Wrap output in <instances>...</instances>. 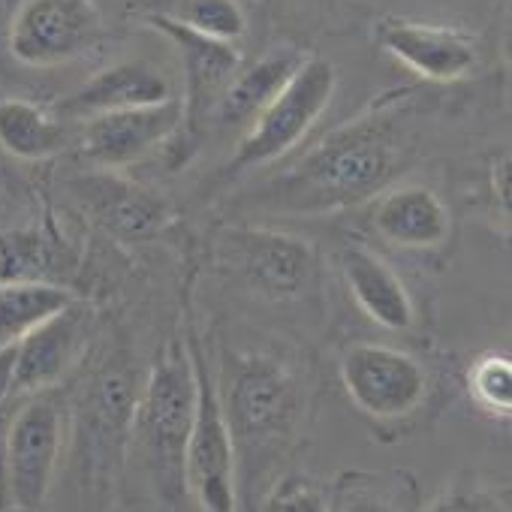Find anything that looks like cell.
Listing matches in <instances>:
<instances>
[{
	"mask_svg": "<svg viewBox=\"0 0 512 512\" xmlns=\"http://www.w3.org/2000/svg\"><path fill=\"white\" fill-rule=\"evenodd\" d=\"M398 163L389 118H362L323 139L278 184L272 199L284 211H332L380 193Z\"/></svg>",
	"mask_w": 512,
	"mask_h": 512,
	"instance_id": "6da1fadb",
	"label": "cell"
},
{
	"mask_svg": "<svg viewBox=\"0 0 512 512\" xmlns=\"http://www.w3.org/2000/svg\"><path fill=\"white\" fill-rule=\"evenodd\" d=\"M196 380L190 353L172 344L151 368L145 392L133 407V425L139 449L154 473L157 488L175 497L187 488L184 482V452L193 422Z\"/></svg>",
	"mask_w": 512,
	"mask_h": 512,
	"instance_id": "7a4b0ae2",
	"label": "cell"
},
{
	"mask_svg": "<svg viewBox=\"0 0 512 512\" xmlns=\"http://www.w3.org/2000/svg\"><path fill=\"white\" fill-rule=\"evenodd\" d=\"M335 91L338 70L326 58H305L278 97L250 121L226 172L266 166L290 154L326 115Z\"/></svg>",
	"mask_w": 512,
	"mask_h": 512,
	"instance_id": "3957f363",
	"label": "cell"
},
{
	"mask_svg": "<svg viewBox=\"0 0 512 512\" xmlns=\"http://www.w3.org/2000/svg\"><path fill=\"white\" fill-rule=\"evenodd\" d=\"M196 404L184 452V482L205 512H235V437L199 344L187 347Z\"/></svg>",
	"mask_w": 512,
	"mask_h": 512,
	"instance_id": "277c9868",
	"label": "cell"
},
{
	"mask_svg": "<svg viewBox=\"0 0 512 512\" xmlns=\"http://www.w3.org/2000/svg\"><path fill=\"white\" fill-rule=\"evenodd\" d=\"M103 37L97 0H22L10 19L7 46L25 67H61L91 52Z\"/></svg>",
	"mask_w": 512,
	"mask_h": 512,
	"instance_id": "5b68a950",
	"label": "cell"
},
{
	"mask_svg": "<svg viewBox=\"0 0 512 512\" xmlns=\"http://www.w3.org/2000/svg\"><path fill=\"white\" fill-rule=\"evenodd\" d=\"M145 25L154 28L160 37H166L181 55L187 97L181 100L184 121L175 136H181V148H184L181 154L190 157L208 127V121L214 118V109H217L226 85L241 70V52L235 49V43H223V40L196 34L193 28H187L169 16H160V13H148Z\"/></svg>",
	"mask_w": 512,
	"mask_h": 512,
	"instance_id": "8992f818",
	"label": "cell"
},
{
	"mask_svg": "<svg viewBox=\"0 0 512 512\" xmlns=\"http://www.w3.org/2000/svg\"><path fill=\"white\" fill-rule=\"evenodd\" d=\"M64 416L55 398L37 392L16 413L4 443V479L16 509H40L61 452Z\"/></svg>",
	"mask_w": 512,
	"mask_h": 512,
	"instance_id": "52a82bcc",
	"label": "cell"
},
{
	"mask_svg": "<svg viewBox=\"0 0 512 512\" xmlns=\"http://www.w3.org/2000/svg\"><path fill=\"white\" fill-rule=\"evenodd\" d=\"M299 419V386L293 374L266 356L241 362L229 389V428L247 446L281 443Z\"/></svg>",
	"mask_w": 512,
	"mask_h": 512,
	"instance_id": "ba28073f",
	"label": "cell"
},
{
	"mask_svg": "<svg viewBox=\"0 0 512 512\" xmlns=\"http://www.w3.org/2000/svg\"><path fill=\"white\" fill-rule=\"evenodd\" d=\"M341 380L350 401L371 419H404L428 392L425 368L404 350L356 344L341 359Z\"/></svg>",
	"mask_w": 512,
	"mask_h": 512,
	"instance_id": "9c48e42d",
	"label": "cell"
},
{
	"mask_svg": "<svg viewBox=\"0 0 512 512\" xmlns=\"http://www.w3.org/2000/svg\"><path fill=\"white\" fill-rule=\"evenodd\" d=\"M181 121H184V109L178 97L151 106L118 109L88 118L82 145L97 166L121 169L142 160L163 142H169L181 130Z\"/></svg>",
	"mask_w": 512,
	"mask_h": 512,
	"instance_id": "30bf717a",
	"label": "cell"
},
{
	"mask_svg": "<svg viewBox=\"0 0 512 512\" xmlns=\"http://www.w3.org/2000/svg\"><path fill=\"white\" fill-rule=\"evenodd\" d=\"M377 43L386 55L428 82H458L473 73L479 58L470 34L413 19H383L377 25Z\"/></svg>",
	"mask_w": 512,
	"mask_h": 512,
	"instance_id": "8fae6325",
	"label": "cell"
},
{
	"mask_svg": "<svg viewBox=\"0 0 512 512\" xmlns=\"http://www.w3.org/2000/svg\"><path fill=\"white\" fill-rule=\"evenodd\" d=\"M235 263L244 278L266 296H299L314 275V247L290 232L278 229H235Z\"/></svg>",
	"mask_w": 512,
	"mask_h": 512,
	"instance_id": "7c38bea8",
	"label": "cell"
},
{
	"mask_svg": "<svg viewBox=\"0 0 512 512\" xmlns=\"http://www.w3.org/2000/svg\"><path fill=\"white\" fill-rule=\"evenodd\" d=\"M82 347V311L76 302L61 314L49 317L31 335H25L10 350V380L7 395H37L55 386Z\"/></svg>",
	"mask_w": 512,
	"mask_h": 512,
	"instance_id": "4fadbf2b",
	"label": "cell"
},
{
	"mask_svg": "<svg viewBox=\"0 0 512 512\" xmlns=\"http://www.w3.org/2000/svg\"><path fill=\"white\" fill-rule=\"evenodd\" d=\"M169 97H172V85L154 64L121 61V64L100 70L73 94H67L55 106V115L67 121H88V118L118 112V109L163 103Z\"/></svg>",
	"mask_w": 512,
	"mask_h": 512,
	"instance_id": "5bb4252c",
	"label": "cell"
},
{
	"mask_svg": "<svg viewBox=\"0 0 512 512\" xmlns=\"http://www.w3.org/2000/svg\"><path fill=\"white\" fill-rule=\"evenodd\" d=\"M371 223L380 238L404 250H434L452 229L446 202L422 184H398L380 193Z\"/></svg>",
	"mask_w": 512,
	"mask_h": 512,
	"instance_id": "9a60e30c",
	"label": "cell"
},
{
	"mask_svg": "<svg viewBox=\"0 0 512 512\" xmlns=\"http://www.w3.org/2000/svg\"><path fill=\"white\" fill-rule=\"evenodd\" d=\"M341 272L356 299V305L383 329L404 332L413 326V299L392 266L362 244L341 250Z\"/></svg>",
	"mask_w": 512,
	"mask_h": 512,
	"instance_id": "2e32d148",
	"label": "cell"
},
{
	"mask_svg": "<svg viewBox=\"0 0 512 512\" xmlns=\"http://www.w3.org/2000/svg\"><path fill=\"white\" fill-rule=\"evenodd\" d=\"M302 61H305V55L299 49L278 46V49L266 52L260 61H253L250 67L238 70L235 79L226 85L211 121L226 124V127L250 124L278 97V91L290 82V76L299 70Z\"/></svg>",
	"mask_w": 512,
	"mask_h": 512,
	"instance_id": "e0dca14e",
	"label": "cell"
},
{
	"mask_svg": "<svg viewBox=\"0 0 512 512\" xmlns=\"http://www.w3.org/2000/svg\"><path fill=\"white\" fill-rule=\"evenodd\" d=\"M88 202L94 205L97 217L112 232H121L130 238L154 235L172 217V208L166 199H160L157 193H151L139 184H130V181L112 178V175H103L91 184Z\"/></svg>",
	"mask_w": 512,
	"mask_h": 512,
	"instance_id": "ac0fdd59",
	"label": "cell"
},
{
	"mask_svg": "<svg viewBox=\"0 0 512 512\" xmlns=\"http://www.w3.org/2000/svg\"><path fill=\"white\" fill-rule=\"evenodd\" d=\"M67 130L61 118L34 100H0V148L19 160H46L61 154Z\"/></svg>",
	"mask_w": 512,
	"mask_h": 512,
	"instance_id": "d6986e66",
	"label": "cell"
},
{
	"mask_svg": "<svg viewBox=\"0 0 512 512\" xmlns=\"http://www.w3.org/2000/svg\"><path fill=\"white\" fill-rule=\"evenodd\" d=\"M70 305V290L52 281L0 284V356L10 353L25 335H31L37 326Z\"/></svg>",
	"mask_w": 512,
	"mask_h": 512,
	"instance_id": "ffe728a7",
	"label": "cell"
},
{
	"mask_svg": "<svg viewBox=\"0 0 512 512\" xmlns=\"http://www.w3.org/2000/svg\"><path fill=\"white\" fill-rule=\"evenodd\" d=\"M55 266V244L37 226H16L0 232V284L49 281Z\"/></svg>",
	"mask_w": 512,
	"mask_h": 512,
	"instance_id": "44dd1931",
	"label": "cell"
},
{
	"mask_svg": "<svg viewBox=\"0 0 512 512\" xmlns=\"http://www.w3.org/2000/svg\"><path fill=\"white\" fill-rule=\"evenodd\" d=\"M157 13L223 43H238L247 28L238 0H169L166 10Z\"/></svg>",
	"mask_w": 512,
	"mask_h": 512,
	"instance_id": "7402d4cb",
	"label": "cell"
},
{
	"mask_svg": "<svg viewBox=\"0 0 512 512\" xmlns=\"http://www.w3.org/2000/svg\"><path fill=\"white\" fill-rule=\"evenodd\" d=\"M473 401L491 416H509L512 410V362L509 356L488 353L473 362L467 377Z\"/></svg>",
	"mask_w": 512,
	"mask_h": 512,
	"instance_id": "603a6c76",
	"label": "cell"
},
{
	"mask_svg": "<svg viewBox=\"0 0 512 512\" xmlns=\"http://www.w3.org/2000/svg\"><path fill=\"white\" fill-rule=\"evenodd\" d=\"M422 512H503V500L494 488L476 479H458L437 494Z\"/></svg>",
	"mask_w": 512,
	"mask_h": 512,
	"instance_id": "cb8c5ba5",
	"label": "cell"
},
{
	"mask_svg": "<svg viewBox=\"0 0 512 512\" xmlns=\"http://www.w3.org/2000/svg\"><path fill=\"white\" fill-rule=\"evenodd\" d=\"M260 512H329V497L317 482L290 476L266 497Z\"/></svg>",
	"mask_w": 512,
	"mask_h": 512,
	"instance_id": "d4e9b609",
	"label": "cell"
},
{
	"mask_svg": "<svg viewBox=\"0 0 512 512\" xmlns=\"http://www.w3.org/2000/svg\"><path fill=\"white\" fill-rule=\"evenodd\" d=\"M329 512H398V509L389 500V494L383 488L365 482V476H347L335 488Z\"/></svg>",
	"mask_w": 512,
	"mask_h": 512,
	"instance_id": "484cf974",
	"label": "cell"
},
{
	"mask_svg": "<svg viewBox=\"0 0 512 512\" xmlns=\"http://www.w3.org/2000/svg\"><path fill=\"white\" fill-rule=\"evenodd\" d=\"M7 380H10V353L0 356V407H4V401L10 398L7 395Z\"/></svg>",
	"mask_w": 512,
	"mask_h": 512,
	"instance_id": "4316f807",
	"label": "cell"
}]
</instances>
